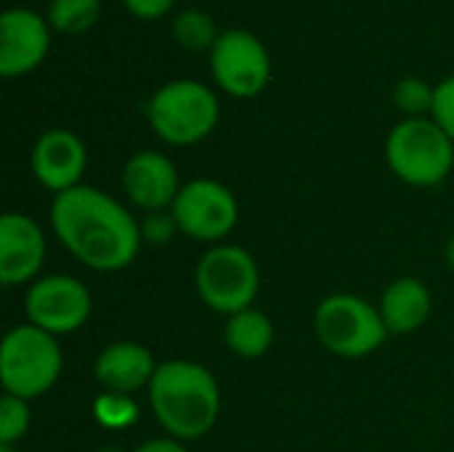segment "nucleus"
I'll use <instances>...</instances> for the list:
<instances>
[{
    "mask_svg": "<svg viewBox=\"0 0 454 452\" xmlns=\"http://www.w3.org/2000/svg\"><path fill=\"white\" fill-rule=\"evenodd\" d=\"M51 229L59 242L93 272H120L141 250V224L112 194L80 184L51 202Z\"/></svg>",
    "mask_w": 454,
    "mask_h": 452,
    "instance_id": "nucleus-1",
    "label": "nucleus"
},
{
    "mask_svg": "<svg viewBox=\"0 0 454 452\" xmlns=\"http://www.w3.org/2000/svg\"><path fill=\"white\" fill-rule=\"evenodd\" d=\"M149 405L170 440L194 442L213 432L221 416V389L215 376L192 360L157 365L149 384Z\"/></svg>",
    "mask_w": 454,
    "mask_h": 452,
    "instance_id": "nucleus-2",
    "label": "nucleus"
},
{
    "mask_svg": "<svg viewBox=\"0 0 454 452\" xmlns=\"http://www.w3.org/2000/svg\"><path fill=\"white\" fill-rule=\"evenodd\" d=\"M146 120L165 144L194 147L218 128L221 101L210 85L192 77H178L160 85L149 96Z\"/></svg>",
    "mask_w": 454,
    "mask_h": 452,
    "instance_id": "nucleus-3",
    "label": "nucleus"
},
{
    "mask_svg": "<svg viewBox=\"0 0 454 452\" xmlns=\"http://www.w3.org/2000/svg\"><path fill=\"white\" fill-rule=\"evenodd\" d=\"M386 160L399 181L431 189L452 173L454 144L431 117H404L386 139Z\"/></svg>",
    "mask_w": 454,
    "mask_h": 452,
    "instance_id": "nucleus-4",
    "label": "nucleus"
},
{
    "mask_svg": "<svg viewBox=\"0 0 454 452\" xmlns=\"http://www.w3.org/2000/svg\"><path fill=\"white\" fill-rule=\"evenodd\" d=\"M64 354L56 336L24 322L5 333L0 346V381L3 392L19 400L45 394L61 376Z\"/></svg>",
    "mask_w": 454,
    "mask_h": 452,
    "instance_id": "nucleus-5",
    "label": "nucleus"
},
{
    "mask_svg": "<svg viewBox=\"0 0 454 452\" xmlns=\"http://www.w3.org/2000/svg\"><path fill=\"white\" fill-rule=\"evenodd\" d=\"M314 333L330 354L362 360L386 344L388 328L380 317V309L362 296L335 293L317 306Z\"/></svg>",
    "mask_w": 454,
    "mask_h": 452,
    "instance_id": "nucleus-6",
    "label": "nucleus"
},
{
    "mask_svg": "<svg viewBox=\"0 0 454 452\" xmlns=\"http://www.w3.org/2000/svg\"><path fill=\"white\" fill-rule=\"evenodd\" d=\"M194 285L207 309L231 317L253 306L261 290V272L245 248L213 245L194 269Z\"/></svg>",
    "mask_w": 454,
    "mask_h": 452,
    "instance_id": "nucleus-7",
    "label": "nucleus"
},
{
    "mask_svg": "<svg viewBox=\"0 0 454 452\" xmlns=\"http://www.w3.org/2000/svg\"><path fill=\"white\" fill-rule=\"evenodd\" d=\"M207 67L213 83L231 99H255L274 75L266 43L245 27L221 29L215 45L207 51Z\"/></svg>",
    "mask_w": 454,
    "mask_h": 452,
    "instance_id": "nucleus-8",
    "label": "nucleus"
},
{
    "mask_svg": "<svg viewBox=\"0 0 454 452\" xmlns=\"http://www.w3.org/2000/svg\"><path fill=\"white\" fill-rule=\"evenodd\" d=\"M178 232L200 242H221L239 221L237 194L215 178H192L170 208Z\"/></svg>",
    "mask_w": 454,
    "mask_h": 452,
    "instance_id": "nucleus-9",
    "label": "nucleus"
},
{
    "mask_svg": "<svg viewBox=\"0 0 454 452\" xmlns=\"http://www.w3.org/2000/svg\"><path fill=\"white\" fill-rule=\"evenodd\" d=\"M93 301L85 282L67 274H48L29 285L24 298L27 322L51 333L69 336L80 330L90 317Z\"/></svg>",
    "mask_w": 454,
    "mask_h": 452,
    "instance_id": "nucleus-10",
    "label": "nucleus"
},
{
    "mask_svg": "<svg viewBox=\"0 0 454 452\" xmlns=\"http://www.w3.org/2000/svg\"><path fill=\"white\" fill-rule=\"evenodd\" d=\"M53 29L48 19L32 8L13 5L0 16V75L5 80L27 77L51 53Z\"/></svg>",
    "mask_w": 454,
    "mask_h": 452,
    "instance_id": "nucleus-11",
    "label": "nucleus"
},
{
    "mask_svg": "<svg viewBox=\"0 0 454 452\" xmlns=\"http://www.w3.org/2000/svg\"><path fill=\"white\" fill-rule=\"evenodd\" d=\"M29 168H32L35 181L45 186L48 192H53V197L61 192H69L80 186L82 173L88 168L85 141L67 128L43 131L32 147Z\"/></svg>",
    "mask_w": 454,
    "mask_h": 452,
    "instance_id": "nucleus-12",
    "label": "nucleus"
},
{
    "mask_svg": "<svg viewBox=\"0 0 454 452\" xmlns=\"http://www.w3.org/2000/svg\"><path fill=\"white\" fill-rule=\"evenodd\" d=\"M120 181L128 200L144 213L170 210L184 186L178 181L176 163L154 149H141L133 157H128Z\"/></svg>",
    "mask_w": 454,
    "mask_h": 452,
    "instance_id": "nucleus-13",
    "label": "nucleus"
},
{
    "mask_svg": "<svg viewBox=\"0 0 454 452\" xmlns=\"http://www.w3.org/2000/svg\"><path fill=\"white\" fill-rule=\"evenodd\" d=\"M45 264V234L27 213L0 218V282L5 288L32 285Z\"/></svg>",
    "mask_w": 454,
    "mask_h": 452,
    "instance_id": "nucleus-14",
    "label": "nucleus"
},
{
    "mask_svg": "<svg viewBox=\"0 0 454 452\" xmlns=\"http://www.w3.org/2000/svg\"><path fill=\"white\" fill-rule=\"evenodd\" d=\"M154 373H157V362L152 352L136 341H117L106 346L93 365V376L104 386V392L128 394V397L149 386Z\"/></svg>",
    "mask_w": 454,
    "mask_h": 452,
    "instance_id": "nucleus-15",
    "label": "nucleus"
},
{
    "mask_svg": "<svg viewBox=\"0 0 454 452\" xmlns=\"http://www.w3.org/2000/svg\"><path fill=\"white\" fill-rule=\"evenodd\" d=\"M431 290L418 277H399L394 280L378 304L380 317L388 328V333L407 336L420 330L431 317Z\"/></svg>",
    "mask_w": 454,
    "mask_h": 452,
    "instance_id": "nucleus-16",
    "label": "nucleus"
},
{
    "mask_svg": "<svg viewBox=\"0 0 454 452\" xmlns=\"http://www.w3.org/2000/svg\"><path fill=\"white\" fill-rule=\"evenodd\" d=\"M223 341H226L229 352H234L237 357L258 360L274 344V322L266 312L250 306V309L237 312L226 320Z\"/></svg>",
    "mask_w": 454,
    "mask_h": 452,
    "instance_id": "nucleus-17",
    "label": "nucleus"
},
{
    "mask_svg": "<svg viewBox=\"0 0 454 452\" xmlns=\"http://www.w3.org/2000/svg\"><path fill=\"white\" fill-rule=\"evenodd\" d=\"M101 11H104L101 0H48L45 19L53 32L77 37L98 24Z\"/></svg>",
    "mask_w": 454,
    "mask_h": 452,
    "instance_id": "nucleus-18",
    "label": "nucleus"
},
{
    "mask_svg": "<svg viewBox=\"0 0 454 452\" xmlns=\"http://www.w3.org/2000/svg\"><path fill=\"white\" fill-rule=\"evenodd\" d=\"M170 35L184 51H210L221 35L215 19L202 8H184L170 19Z\"/></svg>",
    "mask_w": 454,
    "mask_h": 452,
    "instance_id": "nucleus-19",
    "label": "nucleus"
},
{
    "mask_svg": "<svg viewBox=\"0 0 454 452\" xmlns=\"http://www.w3.org/2000/svg\"><path fill=\"white\" fill-rule=\"evenodd\" d=\"M436 85L426 83L423 77H402L394 85V107L404 117H431Z\"/></svg>",
    "mask_w": 454,
    "mask_h": 452,
    "instance_id": "nucleus-20",
    "label": "nucleus"
},
{
    "mask_svg": "<svg viewBox=\"0 0 454 452\" xmlns=\"http://www.w3.org/2000/svg\"><path fill=\"white\" fill-rule=\"evenodd\" d=\"M29 424H32L29 402L13 394H3L0 397V445L13 448L29 432Z\"/></svg>",
    "mask_w": 454,
    "mask_h": 452,
    "instance_id": "nucleus-21",
    "label": "nucleus"
},
{
    "mask_svg": "<svg viewBox=\"0 0 454 452\" xmlns=\"http://www.w3.org/2000/svg\"><path fill=\"white\" fill-rule=\"evenodd\" d=\"M96 421L106 429H125L130 424H136L138 418V408L128 394H114V392H104L96 400Z\"/></svg>",
    "mask_w": 454,
    "mask_h": 452,
    "instance_id": "nucleus-22",
    "label": "nucleus"
},
{
    "mask_svg": "<svg viewBox=\"0 0 454 452\" xmlns=\"http://www.w3.org/2000/svg\"><path fill=\"white\" fill-rule=\"evenodd\" d=\"M431 120L452 139L454 144V75L444 77L442 83H436Z\"/></svg>",
    "mask_w": 454,
    "mask_h": 452,
    "instance_id": "nucleus-23",
    "label": "nucleus"
},
{
    "mask_svg": "<svg viewBox=\"0 0 454 452\" xmlns=\"http://www.w3.org/2000/svg\"><path fill=\"white\" fill-rule=\"evenodd\" d=\"M178 232V224L173 218V213L162 210V213H146L144 224H141V237L152 245H165L173 240V234Z\"/></svg>",
    "mask_w": 454,
    "mask_h": 452,
    "instance_id": "nucleus-24",
    "label": "nucleus"
},
{
    "mask_svg": "<svg viewBox=\"0 0 454 452\" xmlns=\"http://www.w3.org/2000/svg\"><path fill=\"white\" fill-rule=\"evenodd\" d=\"M125 5V11L141 21H160L165 19L178 0H120Z\"/></svg>",
    "mask_w": 454,
    "mask_h": 452,
    "instance_id": "nucleus-25",
    "label": "nucleus"
},
{
    "mask_svg": "<svg viewBox=\"0 0 454 452\" xmlns=\"http://www.w3.org/2000/svg\"><path fill=\"white\" fill-rule=\"evenodd\" d=\"M136 452H189L178 440H170V437H162V440H149L144 442Z\"/></svg>",
    "mask_w": 454,
    "mask_h": 452,
    "instance_id": "nucleus-26",
    "label": "nucleus"
},
{
    "mask_svg": "<svg viewBox=\"0 0 454 452\" xmlns=\"http://www.w3.org/2000/svg\"><path fill=\"white\" fill-rule=\"evenodd\" d=\"M447 264H450V269L454 272V234L450 237V242H447Z\"/></svg>",
    "mask_w": 454,
    "mask_h": 452,
    "instance_id": "nucleus-27",
    "label": "nucleus"
},
{
    "mask_svg": "<svg viewBox=\"0 0 454 452\" xmlns=\"http://www.w3.org/2000/svg\"><path fill=\"white\" fill-rule=\"evenodd\" d=\"M96 452H125L122 448H117V445H109V448H98Z\"/></svg>",
    "mask_w": 454,
    "mask_h": 452,
    "instance_id": "nucleus-28",
    "label": "nucleus"
},
{
    "mask_svg": "<svg viewBox=\"0 0 454 452\" xmlns=\"http://www.w3.org/2000/svg\"><path fill=\"white\" fill-rule=\"evenodd\" d=\"M0 452H19L16 448H8V445H0Z\"/></svg>",
    "mask_w": 454,
    "mask_h": 452,
    "instance_id": "nucleus-29",
    "label": "nucleus"
}]
</instances>
